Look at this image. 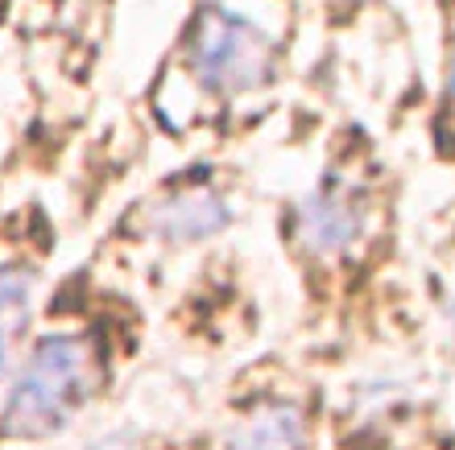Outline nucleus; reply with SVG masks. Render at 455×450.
Segmentation results:
<instances>
[{
  "instance_id": "1",
  "label": "nucleus",
  "mask_w": 455,
  "mask_h": 450,
  "mask_svg": "<svg viewBox=\"0 0 455 450\" xmlns=\"http://www.w3.org/2000/svg\"><path fill=\"white\" fill-rule=\"evenodd\" d=\"M100 380H104V359L92 339L71 331L37 339L9 384L0 438L25 446L59 438L96 397Z\"/></svg>"
},
{
  "instance_id": "2",
  "label": "nucleus",
  "mask_w": 455,
  "mask_h": 450,
  "mask_svg": "<svg viewBox=\"0 0 455 450\" xmlns=\"http://www.w3.org/2000/svg\"><path fill=\"white\" fill-rule=\"evenodd\" d=\"M187 67L195 83L212 95H244L269 83L277 67V46L249 17L212 4L195 17L187 37Z\"/></svg>"
},
{
  "instance_id": "3",
  "label": "nucleus",
  "mask_w": 455,
  "mask_h": 450,
  "mask_svg": "<svg viewBox=\"0 0 455 450\" xmlns=\"http://www.w3.org/2000/svg\"><path fill=\"white\" fill-rule=\"evenodd\" d=\"M372 199L364 182L347 174H327L294 211V236L315 261H339L369 236Z\"/></svg>"
},
{
  "instance_id": "4",
  "label": "nucleus",
  "mask_w": 455,
  "mask_h": 450,
  "mask_svg": "<svg viewBox=\"0 0 455 450\" xmlns=\"http://www.w3.org/2000/svg\"><path fill=\"white\" fill-rule=\"evenodd\" d=\"M232 224V207L220 190L195 182V186H174L149 207V232L162 244H199V240L220 236Z\"/></svg>"
},
{
  "instance_id": "5",
  "label": "nucleus",
  "mask_w": 455,
  "mask_h": 450,
  "mask_svg": "<svg viewBox=\"0 0 455 450\" xmlns=\"http://www.w3.org/2000/svg\"><path fill=\"white\" fill-rule=\"evenodd\" d=\"M224 450H307V414L294 401H269L232 430Z\"/></svg>"
},
{
  "instance_id": "6",
  "label": "nucleus",
  "mask_w": 455,
  "mask_h": 450,
  "mask_svg": "<svg viewBox=\"0 0 455 450\" xmlns=\"http://www.w3.org/2000/svg\"><path fill=\"white\" fill-rule=\"evenodd\" d=\"M34 297H37L34 272L21 269V264H4L0 269V376L12 367L25 335H29Z\"/></svg>"
},
{
  "instance_id": "7",
  "label": "nucleus",
  "mask_w": 455,
  "mask_h": 450,
  "mask_svg": "<svg viewBox=\"0 0 455 450\" xmlns=\"http://www.w3.org/2000/svg\"><path fill=\"white\" fill-rule=\"evenodd\" d=\"M92 450H129V438L124 434H108V438H100Z\"/></svg>"
},
{
  "instance_id": "8",
  "label": "nucleus",
  "mask_w": 455,
  "mask_h": 450,
  "mask_svg": "<svg viewBox=\"0 0 455 450\" xmlns=\"http://www.w3.org/2000/svg\"><path fill=\"white\" fill-rule=\"evenodd\" d=\"M447 99L455 107V54H451V67H447Z\"/></svg>"
},
{
  "instance_id": "9",
  "label": "nucleus",
  "mask_w": 455,
  "mask_h": 450,
  "mask_svg": "<svg viewBox=\"0 0 455 450\" xmlns=\"http://www.w3.org/2000/svg\"><path fill=\"white\" fill-rule=\"evenodd\" d=\"M451 327H455V306H451Z\"/></svg>"
}]
</instances>
